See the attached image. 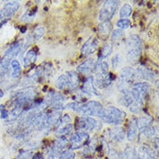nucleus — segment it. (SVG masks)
I'll list each match as a JSON object with an SVG mask.
<instances>
[{"instance_id":"1","label":"nucleus","mask_w":159,"mask_h":159,"mask_svg":"<svg viewBox=\"0 0 159 159\" xmlns=\"http://www.w3.org/2000/svg\"><path fill=\"white\" fill-rule=\"evenodd\" d=\"M127 61L131 65L136 64L142 56V41L139 36L133 34L130 36L126 42Z\"/></svg>"},{"instance_id":"2","label":"nucleus","mask_w":159,"mask_h":159,"mask_svg":"<svg viewBox=\"0 0 159 159\" xmlns=\"http://www.w3.org/2000/svg\"><path fill=\"white\" fill-rule=\"evenodd\" d=\"M67 107L86 117H98L103 109L101 103L96 101H91L84 104L74 102L69 103L67 105Z\"/></svg>"},{"instance_id":"3","label":"nucleus","mask_w":159,"mask_h":159,"mask_svg":"<svg viewBox=\"0 0 159 159\" xmlns=\"http://www.w3.org/2000/svg\"><path fill=\"white\" fill-rule=\"evenodd\" d=\"M126 116L124 112L116 107H109L106 109L103 108L98 116L103 122L107 124H121Z\"/></svg>"},{"instance_id":"4","label":"nucleus","mask_w":159,"mask_h":159,"mask_svg":"<svg viewBox=\"0 0 159 159\" xmlns=\"http://www.w3.org/2000/svg\"><path fill=\"white\" fill-rule=\"evenodd\" d=\"M21 43H16L7 51L5 55L0 61V81L7 72L8 67L13 61V59L17 56L21 51Z\"/></svg>"},{"instance_id":"5","label":"nucleus","mask_w":159,"mask_h":159,"mask_svg":"<svg viewBox=\"0 0 159 159\" xmlns=\"http://www.w3.org/2000/svg\"><path fill=\"white\" fill-rule=\"evenodd\" d=\"M136 77L135 70L130 67H126L122 69L118 82V88L122 94L129 93V88L134 82Z\"/></svg>"},{"instance_id":"6","label":"nucleus","mask_w":159,"mask_h":159,"mask_svg":"<svg viewBox=\"0 0 159 159\" xmlns=\"http://www.w3.org/2000/svg\"><path fill=\"white\" fill-rule=\"evenodd\" d=\"M120 2L118 1H106L102 7L99 15V20L102 21H110L116 13Z\"/></svg>"},{"instance_id":"7","label":"nucleus","mask_w":159,"mask_h":159,"mask_svg":"<svg viewBox=\"0 0 159 159\" xmlns=\"http://www.w3.org/2000/svg\"><path fill=\"white\" fill-rule=\"evenodd\" d=\"M150 88V85L147 83H136L130 91V94L136 102L142 104L149 92Z\"/></svg>"},{"instance_id":"8","label":"nucleus","mask_w":159,"mask_h":159,"mask_svg":"<svg viewBox=\"0 0 159 159\" xmlns=\"http://www.w3.org/2000/svg\"><path fill=\"white\" fill-rule=\"evenodd\" d=\"M76 127L80 131H93L101 127V125L97 120L91 117H84L77 120Z\"/></svg>"},{"instance_id":"9","label":"nucleus","mask_w":159,"mask_h":159,"mask_svg":"<svg viewBox=\"0 0 159 159\" xmlns=\"http://www.w3.org/2000/svg\"><path fill=\"white\" fill-rule=\"evenodd\" d=\"M89 140V135L83 131H78L72 135L70 139V149H78L86 145Z\"/></svg>"},{"instance_id":"10","label":"nucleus","mask_w":159,"mask_h":159,"mask_svg":"<svg viewBox=\"0 0 159 159\" xmlns=\"http://www.w3.org/2000/svg\"><path fill=\"white\" fill-rule=\"evenodd\" d=\"M98 46V39L95 36H92L89 38L83 44L81 48V54L84 56H90L96 52Z\"/></svg>"},{"instance_id":"11","label":"nucleus","mask_w":159,"mask_h":159,"mask_svg":"<svg viewBox=\"0 0 159 159\" xmlns=\"http://www.w3.org/2000/svg\"><path fill=\"white\" fill-rule=\"evenodd\" d=\"M20 7V5L17 2L7 3L4 6V8L0 10V20L12 16L18 10Z\"/></svg>"},{"instance_id":"12","label":"nucleus","mask_w":159,"mask_h":159,"mask_svg":"<svg viewBox=\"0 0 159 159\" xmlns=\"http://www.w3.org/2000/svg\"><path fill=\"white\" fill-rule=\"evenodd\" d=\"M96 64L94 58H89L78 66L77 70L83 74H89L96 70Z\"/></svg>"},{"instance_id":"13","label":"nucleus","mask_w":159,"mask_h":159,"mask_svg":"<svg viewBox=\"0 0 159 159\" xmlns=\"http://www.w3.org/2000/svg\"><path fill=\"white\" fill-rule=\"evenodd\" d=\"M67 79V88L70 90H74L75 89L80 83V79L78 74L74 71L70 70L67 72L66 74Z\"/></svg>"},{"instance_id":"14","label":"nucleus","mask_w":159,"mask_h":159,"mask_svg":"<svg viewBox=\"0 0 159 159\" xmlns=\"http://www.w3.org/2000/svg\"><path fill=\"white\" fill-rule=\"evenodd\" d=\"M112 30V25L110 21H102L101 23L98 27V30L100 37L102 39H107L110 35Z\"/></svg>"},{"instance_id":"15","label":"nucleus","mask_w":159,"mask_h":159,"mask_svg":"<svg viewBox=\"0 0 159 159\" xmlns=\"http://www.w3.org/2000/svg\"><path fill=\"white\" fill-rule=\"evenodd\" d=\"M82 90L84 93L89 95L94 94L96 96H99L100 94L94 84L93 77H89L86 79V81L83 85Z\"/></svg>"},{"instance_id":"16","label":"nucleus","mask_w":159,"mask_h":159,"mask_svg":"<svg viewBox=\"0 0 159 159\" xmlns=\"http://www.w3.org/2000/svg\"><path fill=\"white\" fill-rule=\"evenodd\" d=\"M138 130L139 129L137 125V119H132L129 123L127 134V137L129 140L132 141L137 138Z\"/></svg>"},{"instance_id":"17","label":"nucleus","mask_w":159,"mask_h":159,"mask_svg":"<svg viewBox=\"0 0 159 159\" xmlns=\"http://www.w3.org/2000/svg\"><path fill=\"white\" fill-rule=\"evenodd\" d=\"M153 119L150 116H142L137 119V125L140 131H143L148 127L151 126Z\"/></svg>"},{"instance_id":"18","label":"nucleus","mask_w":159,"mask_h":159,"mask_svg":"<svg viewBox=\"0 0 159 159\" xmlns=\"http://www.w3.org/2000/svg\"><path fill=\"white\" fill-rule=\"evenodd\" d=\"M64 97L59 93L52 94L51 96V103L55 109H61L64 107Z\"/></svg>"},{"instance_id":"19","label":"nucleus","mask_w":159,"mask_h":159,"mask_svg":"<svg viewBox=\"0 0 159 159\" xmlns=\"http://www.w3.org/2000/svg\"><path fill=\"white\" fill-rule=\"evenodd\" d=\"M73 128L72 124L71 123L67 124H60L59 127L56 131V135L57 137H62L64 135L69 134Z\"/></svg>"},{"instance_id":"20","label":"nucleus","mask_w":159,"mask_h":159,"mask_svg":"<svg viewBox=\"0 0 159 159\" xmlns=\"http://www.w3.org/2000/svg\"><path fill=\"white\" fill-rule=\"evenodd\" d=\"M110 137L116 141H122L125 137V132L122 127H116L110 132Z\"/></svg>"},{"instance_id":"21","label":"nucleus","mask_w":159,"mask_h":159,"mask_svg":"<svg viewBox=\"0 0 159 159\" xmlns=\"http://www.w3.org/2000/svg\"><path fill=\"white\" fill-rule=\"evenodd\" d=\"M137 153L138 159H156L152 152L145 147H140Z\"/></svg>"},{"instance_id":"22","label":"nucleus","mask_w":159,"mask_h":159,"mask_svg":"<svg viewBox=\"0 0 159 159\" xmlns=\"http://www.w3.org/2000/svg\"><path fill=\"white\" fill-rule=\"evenodd\" d=\"M36 60V52L34 49L30 50L26 53L24 58L25 67H28L31 64L34 63Z\"/></svg>"},{"instance_id":"23","label":"nucleus","mask_w":159,"mask_h":159,"mask_svg":"<svg viewBox=\"0 0 159 159\" xmlns=\"http://www.w3.org/2000/svg\"><path fill=\"white\" fill-rule=\"evenodd\" d=\"M11 66L13 68V72L11 74L12 77L13 78L18 77L21 74V68L19 61L16 59L13 60L11 62Z\"/></svg>"},{"instance_id":"24","label":"nucleus","mask_w":159,"mask_h":159,"mask_svg":"<svg viewBox=\"0 0 159 159\" xmlns=\"http://www.w3.org/2000/svg\"><path fill=\"white\" fill-rule=\"evenodd\" d=\"M67 79L66 75L62 74L59 75L56 81V87L59 89H64L67 87Z\"/></svg>"},{"instance_id":"25","label":"nucleus","mask_w":159,"mask_h":159,"mask_svg":"<svg viewBox=\"0 0 159 159\" xmlns=\"http://www.w3.org/2000/svg\"><path fill=\"white\" fill-rule=\"evenodd\" d=\"M124 96L120 99L119 103L125 107L130 106L134 103V99L130 94V93H128L126 94H123Z\"/></svg>"},{"instance_id":"26","label":"nucleus","mask_w":159,"mask_h":159,"mask_svg":"<svg viewBox=\"0 0 159 159\" xmlns=\"http://www.w3.org/2000/svg\"><path fill=\"white\" fill-rule=\"evenodd\" d=\"M132 13V8L129 4H125L120 10V17L122 18H127L131 15Z\"/></svg>"},{"instance_id":"27","label":"nucleus","mask_w":159,"mask_h":159,"mask_svg":"<svg viewBox=\"0 0 159 159\" xmlns=\"http://www.w3.org/2000/svg\"><path fill=\"white\" fill-rule=\"evenodd\" d=\"M125 154L127 159H138L137 151L134 147L129 145L125 150Z\"/></svg>"},{"instance_id":"28","label":"nucleus","mask_w":159,"mask_h":159,"mask_svg":"<svg viewBox=\"0 0 159 159\" xmlns=\"http://www.w3.org/2000/svg\"><path fill=\"white\" fill-rule=\"evenodd\" d=\"M112 51V44L111 43L106 44L102 48L101 51V57L102 59H104L108 57Z\"/></svg>"},{"instance_id":"29","label":"nucleus","mask_w":159,"mask_h":159,"mask_svg":"<svg viewBox=\"0 0 159 159\" xmlns=\"http://www.w3.org/2000/svg\"><path fill=\"white\" fill-rule=\"evenodd\" d=\"M45 33V29L44 27H39L34 30V31L33 33L32 34V39L34 41H37L39 39H41Z\"/></svg>"},{"instance_id":"30","label":"nucleus","mask_w":159,"mask_h":159,"mask_svg":"<svg viewBox=\"0 0 159 159\" xmlns=\"http://www.w3.org/2000/svg\"><path fill=\"white\" fill-rule=\"evenodd\" d=\"M75 155L71 150H67L62 152L59 155V159H75Z\"/></svg>"},{"instance_id":"31","label":"nucleus","mask_w":159,"mask_h":159,"mask_svg":"<svg viewBox=\"0 0 159 159\" xmlns=\"http://www.w3.org/2000/svg\"><path fill=\"white\" fill-rule=\"evenodd\" d=\"M124 36V33L121 30H114L112 34V41H118L121 39Z\"/></svg>"},{"instance_id":"32","label":"nucleus","mask_w":159,"mask_h":159,"mask_svg":"<svg viewBox=\"0 0 159 159\" xmlns=\"http://www.w3.org/2000/svg\"><path fill=\"white\" fill-rule=\"evenodd\" d=\"M130 25V21L128 19L120 20L117 23V26L120 29H127Z\"/></svg>"},{"instance_id":"33","label":"nucleus","mask_w":159,"mask_h":159,"mask_svg":"<svg viewBox=\"0 0 159 159\" xmlns=\"http://www.w3.org/2000/svg\"><path fill=\"white\" fill-rule=\"evenodd\" d=\"M99 68L101 69V73L104 75H107L109 72V65L107 62L102 61L99 64Z\"/></svg>"},{"instance_id":"34","label":"nucleus","mask_w":159,"mask_h":159,"mask_svg":"<svg viewBox=\"0 0 159 159\" xmlns=\"http://www.w3.org/2000/svg\"><path fill=\"white\" fill-rule=\"evenodd\" d=\"M142 105L141 104H139L138 102H135L133 103L130 106V111L135 113V114H139V112H140L141 110H142Z\"/></svg>"},{"instance_id":"35","label":"nucleus","mask_w":159,"mask_h":159,"mask_svg":"<svg viewBox=\"0 0 159 159\" xmlns=\"http://www.w3.org/2000/svg\"><path fill=\"white\" fill-rule=\"evenodd\" d=\"M120 62V57L119 54H116L112 58V65L114 69H117Z\"/></svg>"},{"instance_id":"36","label":"nucleus","mask_w":159,"mask_h":159,"mask_svg":"<svg viewBox=\"0 0 159 159\" xmlns=\"http://www.w3.org/2000/svg\"><path fill=\"white\" fill-rule=\"evenodd\" d=\"M31 158V152H25L23 153H21L16 159H30Z\"/></svg>"},{"instance_id":"37","label":"nucleus","mask_w":159,"mask_h":159,"mask_svg":"<svg viewBox=\"0 0 159 159\" xmlns=\"http://www.w3.org/2000/svg\"><path fill=\"white\" fill-rule=\"evenodd\" d=\"M0 111H1V117L2 119H7L8 117L9 114H8L7 110L5 109V107L0 109Z\"/></svg>"},{"instance_id":"38","label":"nucleus","mask_w":159,"mask_h":159,"mask_svg":"<svg viewBox=\"0 0 159 159\" xmlns=\"http://www.w3.org/2000/svg\"><path fill=\"white\" fill-rule=\"evenodd\" d=\"M41 158H42V155L40 153H37L33 157H31V159H41Z\"/></svg>"},{"instance_id":"39","label":"nucleus","mask_w":159,"mask_h":159,"mask_svg":"<svg viewBox=\"0 0 159 159\" xmlns=\"http://www.w3.org/2000/svg\"><path fill=\"white\" fill-rule=\"evenodd\" d=\"M26 30H27V28H26V26H21V28H20V31H21V33H23V34L25 33L26 31Z\"/></svg>"},{"instance_id":"40","label":"nucleus","mask_w":159,"mask_h":159,"mask_svg":"<svg viewBox=\"0 0 159 159\" xmlns=\"http://www.w3.org/2000/svg\"><path fill=\"white\" fill-rule=\"evenodd\" d=\"M3 96H4V93L1 89H0V98H2Z\"/></svg>"}]
</instances>
